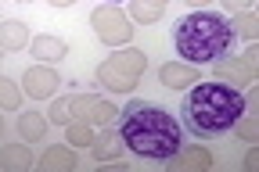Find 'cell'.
I'll use <instances>...</instances> for the list:
<instances>
[{
	"instance_id": "cell-1",
	"label": "cell",
	"mask_w": 259,
	"mask_h": 172,
	"mask_svg": "<svg viewBox=\"0 0 259 172\" xmlns=\"http://www.w3.org/2000/svg\"><path fill=\"white\" fill-rule=\"evenodd\" d=\"M119 136L122 147L148 161H169L184 147V126L173 111L151 100H130L119 111Z\"/></svg>"
},
{
	"instance_id": "cell-2",
	"label": "cell",
	"mask_w": 259,
	"mask_h": 172,
	"mask_svg": "<svg viewBox=\"0 0 259 172\" xmlns=\"http://www.w3.org/2000/svg\"><path fill=\"white\" fill-rule=\"evenodd\" d=\"M248 108V97L238 86H227L220 79L194 83L180 100V126L194 140H220L234 129L238 115Z\"/></svg>"
},
{
	"instance_id": "cell-3",
	"label": "cell",
	"mask_w": 259,
	"mask_h": 172,
	"mask_svg": "<svg viewBox=\"0 0 259 172\" xmlns=\"http://www.w3.org/2000/svg\"><path fill=\"white\" fill-rule=\"evenodd\" d=\"M173 47L187 65H212L227 54H234L238 36L227 15L198 8L173 25Z\"/></svg>"
},
{
	"instance_id": "cell-4",
	"label": "cell",
	"mask_w": 259,
	"mask_h": 172,
	"mask_svg": "<svg viewBox=\"0 0 259 172\" xmlns=\"http://www.w3.org/2000/svg\"><path fill=\"white\" fill-rule=\"evenodd\" d=\"M90 25L97 32V40L108 43V47H126L134 40V25H130V18L119 11V4H101L90 15Z\"/></svg>"
},
{
	"instance_id": "cell-5",
	"label": "cell",
	"mask_w": 259,
	"mask_h": 172,
	"mask_svg": "<svg viewBox=\"0 0 259 172\" xmlns=\"http://www.w3.org/2000/svg\"><path fill=\"white\" fill-rule=\"evenodd\" d=\"M58 86H61V76L54 72L51 65H32V68H25V76H22V90H25L32 100H47V97H54Z\"/></svg>"
},
{
	"instance_id": "cell-6",
	"label": "cell",
	"mask_w": 259,
	"mask_h": 172,
	"mask_svg": "<svg viewBox=\"0 0 259 172\" xmlns=\"http://www.w3.org/2000/svg\"><path fill=\"white\" fill-rule=\"evenodd\" d=\"M158 79H162V86H169V90H184V86H194V83H198L202 72H198V65L169 61V65H162V68H158Z\"/></svg>"
},
{
	"instance_id": "cell-7",
	"label": "cell",
	"mask_w": 259,
	"mask_h": 172,
	"mask_svg": "<svg viewBox=\"0 0 259 172\" xmlns=\"http://www.w3.org/2000/svg\"><path fill=\"white\" fill-rule=\"evenodd\" d=\"M212 68H216V79L227 83V86H248V83H252V68H248L241 58H234V54L212 61Z\"/></svg>"
},
{
	"instance_id": "cell-8",
	"label": "cell",
	"mask_w": 259,
	"mask_h": 172,
	"mask_svg": "<svg viewBox=\"0 0 259 172\" xmlns=\"http://www.w3.org/2000/svg\"><path fill=\"white\" fill-rule=\"evenodd\" d=\"M90 151H94V158H97V161H112V158L119 161V154H122V136H119L115 122H112V126H105L101 133L94 136Z\"/></svg>"
},
{
	"instance_id": "cell-9",
	"label": "cell",
	"mask_w": 259,
	"mask_h": 172,
	"mask_svg": "<svg viewBox=\"0 0 259 172\" xmlns=\"http://www.w3.org/2000/svg\"><path fill=\"white\" fill-rule=\"evenodd\" d=\"M115 72H122L126 79H141V72L148 68V58H144V50H134V47H126V50H119V54H112V61H108Z\"/></svg>"
},
{
	"instance_id": "cell-10",
	"label": "cell",
	"mask_w": 259,
	"mask_h": 172,
	"mask_svg": "<svg viewBox=\"0 0 259 172\" xmlns=\"http://www.w3.org/2000/svg\"><path fill=\"white\" fill-rule=\"evenodd\" d=\"M166 165H169V168H209V165H212V154H209L205 147H198V144H184Z\"/></svg>"
},
{
	"instance_id": "cell-11",
	"label": "cell",
	"mask_w": 259,
	"mask_h": 172,
	"mask_svg": "<svg viewBox=\"0 0 259 172\" xmlns=\"http://www.w3.org/2000/svg\"><path fill=\"white\" fill-rule=\"evenodd\" d=\"M65 54H69V43L65 40H58V36H36L32 40V58H40L44 65H51V61H61Z\"/></svg>"
},
{
	"instance_id": "cell-12",
	"label": "cell",
	"mask_w": 259,
	"mask_h": 172,
	"mask_svg": "<svg viewBox=\"0 0 259 172\" xmlns=\"http://www.w3.org/2000/svg\"><path fill=\"white\" fill-rule=\"evenodd\" d=\"M29 43V25L18 22V18H8V22H0V47L4 50H22Z\"/></svg>"
},
{
	"instance_id": "cell-13",
	"label": "cell",
	"mask_w": 259,
	"mask_h": 172,
	"mask_svg": "<svg viewBox=\"0 0 259 172\" xmlns=\"http://www.w3.org/2000/svg\"><path fill=\"white\" fill-rule=\"evenodd\" d=\"M44 172H72L76 168V151L72 147H47L40 158Z\"/></svg>"
},
{
	"instance_id": "cell-14",
	"label": "cell",
	"mask_w": 259,
	"mask_h": 172,
	"mask_svg": "<svg viewBox=\"0 0 259 172\" xmlns=\"http://www.w3.org/2000/svg\"><path fill=\"white\" fill-rule=\"evenodd\" d=\"M0 165L8 172H29L32 168V151L25 144H8V147H0Z\"/></svg>"
},
{
	"instance_id": "cell-15",
	"label": "cell",
	"mask_w": 259,
	"mask_h": 172,
	"mask_svg": "<svg viewBox=\"0 0 259 172\" xmlns=\"http://www.w3.org/2000/svg\"><path fill=\"white\" fill-rule=\"evenodd\" d=\"M18 136H22V140H29V144H40L44 136H47V119L36 115V111L18 115Z\"/></svg>"
},
{
	"instance_id": "cell-16",
	"label": "cell",
	"mask_w": 259,
	"mask_h": 172,
	"mask_svg": "<svg viewBox=\"0 0 259 172\" xmlns=\"http://www.w3.org/2000/svg\"><path fill=\"white\" fill-rule=\"evenodd\" d=\"M97 83H101L108 93H126V90H134V86H137L134 79H126L122 72H115V68H112L108 61H105L101 68H97Z\"/></svg>"
},
{
	"instance_id": "cell-17",
	"label": "cell",
	"mask_w": 259,
	"mask_h": 172,
	"mask_svg": "<svg viewBox=\"0 0 259 172\" xmlns=\"http://www.w3.org/2000/svg\"><path fill=\"white\" fill-rule=\"evenodd\" d=\"M115 115H119V111H115L112 100L94 97V100H90V108H87V115H83V122H90V126H112Z\"/></svg>"
},
{
	"instance_id": "cell-18",
	"label": "cell",
	"mask_w": 259,
	"mask_h": 172,
	"mask_svg": "<svg viewBox=\"0 0 259 172\" xmlns=\"http://www.w3.org/2000/svg\"><path fill=\"white\" fill-rule=\"evenodd\" d=\"M65 144H69V147H87V144H94V126L83 122V119H72L69 126H65Z\"/></svg>"
},
{
	"instance_id": "cell-19",
	"label": "cell",
	"mask_w": 259,
	"mask_h": 172,
	"mask_svg": "<svg viewBox=\"0 0 259 172\" xmlns=\"http://www.w3.org/2000/svg\"><path fill=\"white\" fill-rule=\"evenodd\" d=\"M231 29H234V36L238 40H255V32H259V18L252 15V11H238L234 18H231Z\"/></svg>"
},
{
	"instance_id": "cell-20",
	"label": "cell",
	"mask_w": 259,
	"mask_h": 172,
	"mask_svg": "<svg viewBox=\"0 0 259 172\" xmlns=\"http://www.w3.org/2000/svg\"><path fill=\"white\" fill-rule=\"evenodd\" d=\"M130 18L151 25V22L162 18V8H158V4H148V0H130Z\"/></svg>"
},
{
	"instance_id": "cell-21",
	"label": "cell",
	"mask_w": 259,
	"mask_h": 172,
	"mask_svg": "<svg viewBox=\"0 0 259 172\" xmlns=\"http://www.w3.org/2000/svg\"><path fill=\"white\" fill-rule=\"evenodd\" d=\"M0 108H8V111H18L22 108V90L11 79H4V76H0Z\"/></svg>"
},
{
	"instance_id": "cell-22",
	"label": "cell",
	"mask_w": 259,
	"mask_h": 172,
	"mask_svg": "<svg viewBox=\"0 0 259 172\" xmlns=\"http://www.w3.org/2000/svg\"><path fill=\"white\" fill-rule=\"evenodd\" d=\"M234 133L241 136V140H248V144H255L259 140V115H238V122H234Z\"/></svg>"
},
{
	"instance_id": "cell-23",
	"label": "cell",
	"mask_w": 259,
	"mask_h": 172,
	"mask_svg": "<svg viewBox=\"0 0 259 172\" xmlns=\"http://www.w3.org/2000/svg\"><path fill=\"white\" fill-rule=\"evenodd\" d=\"M47 119L58 122V126H69L72 122V93L69 97H58L54 104H51V111H47Z\"/></svg>"
},
{
	"instance_id": "cell-24",
	"label": "cell",
	"mask_w": 259,
	"mask_h": 172,
	"mask_svg": "<svg viewBox=\"0 0 259 172\" xmlns=\"http://www.w3.org/2000/svg\"><path fill=\"white\" fill-rule=\"evenodd\" d=\"M90 100H94V93H72V119H83L87 115Z\"/></svg>"
},
{
	"instance_id": "cell-25",
	"label": "cell",
	"mask_w": 259,
	"mask_h": 172,
	"mask_svg": "<svg viewBox=\"0 0 259 172\" xmlns=\"http://www.w3.org/2000/svg\"><path fill=\"white\" fill-rule=\"evenodd\" d=\"M220 4H223L227 11H231V15H238V11H252L255 0H220Z\"/></svg>"
},
{
	"instance_id": "cell-26",
	"label": "cell",
	"mask_w": 259,
	"mask_h": 172,
	"mask_svg": "<svg viewBox=\"0 0 259 172\" xmlns=\"http://www.w3.org/2000/svg\"><path fill=\"white\" fill-rule=\"evenodd\" d=\"M241 61H245V65H248V68H252V76H255V65H259V47H255V43H252V47H248V50H245V58H241Z\"/></svg>"
},
{
	"instance_id": "cell-27",
	"label": "cell",
	"mask_w": 259,
	"mask_h": 172,
	"mask_svg": "<svg viewBox=\"0 0 259 172\" xmlns=\"http://www.w3.org/2000/svg\"><path fill=\"white\" fill-rule=\"evenodd\" d=\"M255 165H259V151L252 147V151H248V158H245V168H255Z\"/></svg>"
},
{
	"instance_id": "cell-28",
	"label": "cell",
	"mask_w": 259,
	"mask_h": 172,
	"mask_svg": "<svg viewBox=\"0 0 259 172\" xmlns=\"http://www.w3.org/2000/svg\"><path fill=\"white\" fill-rule=\"evenodd\" d=\"M184 4H191L194 11H198V8H205V4H209V0H184Z\"/></svg>"
},
{
	"instance_id": "cell-29",
	"label": "cell",
	"mask_w": 259,
	"mask_h": 172,
	"mask_svg": "<svg viewBox=\"0 0 259 172\" xmlns=\"http://www.w3.org/2000/svg\"><path fill=\"white\" fill-rule=\"evenodd\" d=\"M51 4H54V8H72L76 0H51Z\"/></svg>"
},
{
	"instance_id": "cell-30",
	"label": "cell",
	"mask_w": 259,
	"mask_h": 172,
	"mask_svg": "<svg viewBox=\"0 0 259 172\" xmlns=\"http://www.w3.org/2000/svg\"><path fill=\"white\" fill-rule=\"evenodd\" d=\"M148 4H158V8H166V4H169V0H148Z\"/></svg>"
},
{
	"instance_id": "cell-31",
	"label": "cell",
	"mask_w": 259,
	"mask_h": 172,
	"mask_svg": "<svg viewBox=\"0 0 259 172\" xmlns=\"http://www.w3.org/2000/svg\"><path fill=\"white\" fill-rule=\"evenodd\" d=\"M15 4H32V0H15Z\"/></svg>"
},
{
	"instance_id": "cell-32",
	"label": "cell",
	"mask_w": 259,
	"mask_h": 172,
	"mask_svg": "<svg viewBox=\"0 0 259 172\" xmlns=\"http://www.w3.org/2000/svg\"><path fill=\"white\" fill-rule=\"evenodd\" d=\"M0 136H4V119H0Z\"/></svg>"
},
{
	"instance_id": "cell-33",
	"label": "cell",
	"mask_w": 259,
	"mask_h": 172,
	"mask_svg": "<svg viewBox=\"0 0 259 172\" xmlns=\"http://www.w3.org/2000/svg\"><path fill=\"white\" fill-rule=\"evenodd\" d=\"M101 4H119V0H101Z\"/></svg>"
},
{
	"instance_id": "cell-34",
	"label": "cell",
	"mask_w": 259,
	"mask_h": 172,
	"mask_svg": "<svg viewBox=\"0 0 259 172\" xmlns=\"http://www.w3.org/2000/svg\"><path fill=\"white\" fill-rule=\"evenodd\" d=\"M0 58H4V47H0Z\"/></svg>"
}]
</instances>
